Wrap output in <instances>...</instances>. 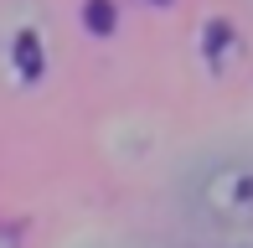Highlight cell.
<instances>
[{
  "label": "cell",
  "mask_w": 253,
  "mask_h": 248,
  "mask_svg": "<svg viewBox=\"0 0 253 248\" xmlns=\"http://www.w3.org/2000/svg\"><path fill=\"white\" fill-rule=\"evenodd\" d=\"M191 217L212 243L253 248V161L217 155L191 176Z\"/></svg>",
  "instance_id": "cell-1"
}]
</instances>
